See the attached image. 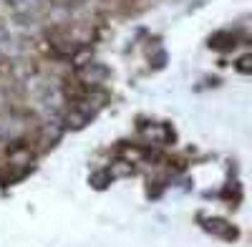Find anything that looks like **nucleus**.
<instances>
[{
    "label": "nucleus",
    "instance_id": "nucleus-1",
    "mask_svg": "<svg viewBox=\"0 0 252 247\" xmlns=\"http://www.w3.org/2000/svg\"><path fill=\"white\" fill-rule=\"evenodd\" d=\"M204 227L209 230V232H217V235H222V237H227V240H232V237H237V232L229 227V224L224 222V219H209Z\"/></svg>",
    "mask_w": 252,
    "mask_h": 247
},
{
    "label": "nucleus",
    "instance_id": "nucleus-2",
    "mask_svg": "<svg viewBox=\"0 0 252 247\" xmlns=\"http://www.w3.org/2000/svg\"><path fill=\"white\" fill-rule=\"evenodd\" d=\"M240 71H242V73H247V71H250V56H245V58L240 61Z\"/></svg>",
    "mask_w": 252,
    "mask_h": 247
}]
</instances>
